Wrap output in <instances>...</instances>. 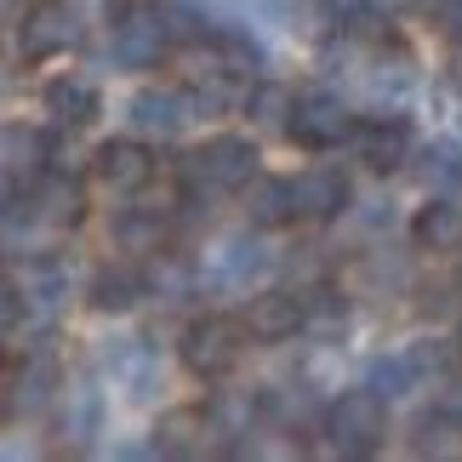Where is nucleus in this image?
<instances>
[{"instance_id":"nucleus-1","label":"nucleus","mask_w":462,"mask_h":462,"mask_svg":"<svg viewBox=\"0 0 462 462\" xmlns=\"http://www.w3.org/2000/svg\"><path fill=\"white\" fill-rule=\"evenodd\" d=\"M109 58L120 69H160V58L177 46L166 23V0H109Z\"/></svg>"},{"instance_id":"nucleus-2","label":"nucleus","mask_w":462,"mask_h":462,"mask_svg":"<svg viewBox=\"0 0 462 462\" xmlns=\"http://www.w3.org/2000/svg\"><path fill=\"white\" fill-rule=\"evenodd\" d=\"M257 143L252 137H240V132H217V137H206L200 149H189L183 154V183H189V194H235V189H245L257 177Z\"/></svg>"},{"instance_id":"nucleus-3","label":"nucleus","mask_w":462,"mask_h":462,"mask_svg":"<svg viewBox=\"0 0 462 462\" xmlns=\"http://www.w3.org/2000/svg\"><path fill=\"white\" fill-rule=\"evenodd\" d=\"M326 434H331V451H343V457H371V451L388 439V400L377 394V388H348L343 400H331Z\"/></svg>"},{"instance_id":"nucleus-4","label":"nucleus","mask_w":462,"mask_h":462,"mask_svg":"<svg viewBox=\"0 0 462 462\" xmlns=\"http://www.w3.org/2000/svg\"><path fill=\"white\" fill-rule=\"evenodd\" d=\"M245 337H252V331L235 326V319L206 314V319H189V326H183V343H177V354H183V365H189L200 383H223L228 371L240 365Z\"/></svg>"},{"instance_id":"nucleus-5","label":"nucleus","mask_w":462,"mask_h":462,"mask_svg":"<svg viewBox=\"0 0 462 462\" xmlns=\"http://www.w3.org/2000/svg\"><path fill=\"white\" fill-rule=\"evenodd\" d=\"M269 274H274V252L252 235V228H245V235H223L200 257V280H206V286L235 291V297H245L252 286H263Z\"/></svg>"},{"instance_id":"nucleus-6","label":"nucleus","mask_w":462,"mask_h":462,"mask_svg":"<svg viewBox=\"0 0 462 462\" xmlns=\"http://www.w3.org/2000/svg\"><path fill=\"white\" fill-rule=\"evenodd\" d=\"M80 46V12L69 0H29L17 12V58L23 63H46Z\"/></svg>"},{"instance_id":"nucleus-7","label":"nucleus","mask_w":462,"mask_h":462,"mask_svg":"<svg viewBox=\"0 0 462 462\" xmlns=\"http://www.w3.org/2000/svg\"><path fill=\"white\" fill-rule=\"evenodd\" d=\"M348 132H354V115H348V103L326 92V86H309V92H297L291 103V126L286 137L297 149H309V154H326L337 143H348Z\"/></svg>"},{"instance_id":"nucleus-8","label":"nucleus","mask_w":462,"mask_h":462,"mask_svg":"<svg viewBox=\"0 0 462 462\" xmlns=\"http://www.w3.org/2000/svg\"><path fill=\"white\" fill-rule=\"evenodd\" d=\"M132 132L137 137H160V143H171V137H183V126L194 120V97L189 86H143V92L132 97Z\"/></svg>"},{"instance_id":"nucleus-9","label":"nucleus","mask_w":462,"mask_h":462,"mask_svg":"<svg viewBox=\"0 0 462 462\" xmlns=\"http://www.w3.org/2000/svg\"><path fill=\"white\" fill-rule=\"evenodd\" d=\"M189 97H194V115H235L252 97V69H240L235 58L217 51L211 69H194L189 75Z\"/></svg>"},{"instance_id":"nucleus-10","label":"nucleus","mask_w":462,"mask_h":462,"mask_svg":"<svg viewBox=\"0 0 462 462\" xmlns=\"http://www.w3.org/2000/svg\"><path fill=\"white\" fill-rule=\"evenodd\" d=\"M97 360H103V371L126 388V400H137V405H149L154 400V383H160V354L143 343V337H109V343L97 348Z\"/></svg>"},{"instance_id":"nucleus-11","label":"nucleus","mask_w":462,"mask_h":462,"mask_svg":"<svg viewBox=\"0 0 462 462\" xmlns=\"http://www.w3.org/2000/svg\"><path fill=\"white\" fill-rule=\"evenodd\" d=\"M348 143H354V160H365L371 171H400L411 160V126L400 115H371V120H354Z\"/></svg>"},{"instance_id":"nucleus-12","label":"nucleus","mask_w":462,"mask_h":462,"mask_svg":"<svg viewBox=\"0 0 462 462\" xmlns=\"http://www.w3.org/2000/svg\"><path fill=\"white\" fill-rule=\"evenodd\" d=\"M29 211H34V223H41V235H63V228H80L86 223V189L75 183L69 171H41L34 177V200H29Z\"/></svg>"},{"instance_id":"nucleus-13","label":"nucleus","mask_w":462,"mask_h":462,"mask_svg":"<svg viewBox=\"0 0 462 462\" xmlns=\"http://www.w3.org/2000/svg\"><path fill=\"white\" fill-rule=\"evenodd\" d=\"M217 434L223 429H217L211 411H200V405H171V411L154 422V451L160 457H206Z\"/></svg>"},{"instance_id":"nucleus-14","label":"nucleus","mask_w":462,"mask_h":462,"mask_svg":"<svg viewBox=\"0 0 462 462\" xmlns=\"http://www.w3.org/2000/svg\"><path fill=\"white\" fill-rule=\"evenodd\" d=\"M92 171H97V183L103 189H115V194H137L154 177V154L137 143V137H109V143H97L92 154Z\"/></svg>"},{"instance_id":"nucleus-15","label":"nucleus","mask_w":462,"mask_h":462,"mask_svg":"<svg viewBox=\"0 0 462 462\" xmlns=\"http://www.w3.org/2000/svg\"><path fill=\"white\" fill-rule=\"evenodd\" d=\"M309 326V309L297 291H263L245 303V331H252V343H286Z\"/></svg>"},{"instance_id":"nucleus-16","label":"nucleus","mask_w":462,"mask_h":462,"mask_svg":"<svg viewBox=\"0 0 462 462\" xmlns=\"http://www.w3.org/2000/svg\"><path fill=\"white\" fill-rule=\"evenodd\" d=\"M17 291H23V314H34L41 326H51V319L69 309V269L58 257H34V263H23Z\"/></svg>"},{"instance_id":"nucleus-17","label":"nucleus","mask_w":462,"mask_h":462,"mask_svg":"<svg viewBox=\"0 0 462 462\" xmlns=\"http://www.w3.org/2000/svg\"><path fill=\"white\" fill-rule=\"evenodd\" d=\"M291 200L303 223H331L348 206V177L337 166H309L303 177H291Z\"/></svg>"},{"instance_id":"nucleus-18","label":"nucleus","mask_w":462,"mask_h":462,"mask_svg":"<svg viewBox=\"0 0 462 462\" xmlns=\"http://www.w3.org/2000/svg\"><path fill=\"white\" fill-rule=\"evenodd\" d=\"M446 360L439 348H411V354H383V360H371L365 371V388H377L383 400H405L411 388H422V377Z\"/></svg>"},{"instance_id":"nucleus-19","label":"nucleus","mask_w":462,"mask_h":462,"mask_svg":"<svg viewBox=\"0 0 462 462\" xmlns=\"http://www.w3.org/2000/svg\"><path fill=\"white\" fill-rule=\"evenodd\" d=\"M115 245L132 257H160L171 245V217L166 206H126L115 217Z\"/></svg>"},{"instance_id":"nucleus-20","label":"nucleus","mask_w":462,"mask_h":462,"mask_svg":"<svg viewBox=\"0 0 462 462\" xmlns=\"http://www.w3.org/2000/svg\"><path fill=\"white\" fill-rule=\"evenodd\" d=\"M149 297V274L132 269V263H109V269L92 274V286H86V303L97 314H126Z\"/></svg>"},{"instance_id":"nucleus-21","label":"nucleus","mask_w":462,"mask_h":462,"mask_svg":"<svg viewBox=\"0 0 462 462\" xmlns=\"http://www.w3.org/2000/svg\"><path fill=\"white\" fill-rule=\"evenodd\" d=\"M41 103H46V115L58 120V126H69V132H80V126H92V120H97V86H92V80H80V75H58V80H46Z\"/></svg>"},{"instance_id":"nucleus-22","label":"nucleus","mask_w":462,"mask_h":462,"mask_svg":"<svg viewBox=\"0 0 462 462\" xmlns=\"http://www.w3.org/2000/svg\"><path fill=\"white\" fill-rule=\"evenodd\" d=\"M103 405H109V400H103V388L92 377H80V383L63 388V434H69L75 451H86L103 434Z\"/></svg>"},{"instance_id":"nucleus-23","label":"nucleus","mask_w":462,"mask_h":462,"mask_svg":"<svg viewBox=\"0 0 462 462\" xmlns=\"http://www.w3.org/2000/svg\"><path fill=\"white\" fill-rule=\"evenodd\" d=\"M51 394H58V360L51 354H29V365L6 388V417H34Z\"/></svg>"},{"instance_id":"nucleus-24","label":"nucleus","mask_w":462,"mask_h":462,"mask_svg":"<svg viewBox=\"0 0 462 462\" xmlns=\"http://www.w3.org/2000/svg\"><path fill=\"white\" fill-rule=\"evenodd\" d=\"M360 80H365L371 103H400V97H411V86H417V69H411V58H405V51H388V46H377V51L365 58Z\"/></svg>"},{"instance_id":"nucleus-25","label":"nucleus","mask_w":462,"mask_h":462,"mask_svg":"<svg viewBox=\"0 0 462 462\" xmlns=\"http://www.w3.org/2000/svg\"><path fill=\"white\" fill-rule=\"evenodd\" d=\"M411 240L422 252H457L462 245V206L451 194H434V200L411 217Z\"/></svg>"},{"instance_id":"nucleus-26","label":"nucleus","mask_w":462,"mask_h":462,"mask_svg":"<svg viewBox=\"0 0 462 462\" xmlns=\"http://www.w3.org/2000/svg\"><path fill=\"white\" fill-rule=\"evenodd\" d=\"M417 183L429 189V194H462V143L457 137H434V143H422V154H417Z\"/></svg>"},{"instance_id":"nucleus-27","label":"nucleus","mask_w":462,"mask_h":462,"mask_svg":"<svg viewBox=\"0 0 462 462\" xmlns=\"http://www.w3.org/2000/svg\"><path fill=\"white\" fill-rule=\"evenodd\" d=\"M245 217H252V228H280V223H297L291 177H252V183H245Z\"/></svg>"},{"instance_id":"nucleus-28","label":"nucleus","mask_w":462,"mask_h":462,"mask_svg":"<svg viewBox=\"0 0 462 462\" xmlns=\"http://www.w3.org/2000/svg\"><path fill=\"white\" fill-rule=\"evenodd\" d=\"M51 160V137L41 126H0V171L41 177Z\"/></svg>"},{"instance_id":"nucleus-29","label":"nucleus","mask_w":462,"mask_h":462,"mask_svg":"<svg viewBox=\"0 0 462 462\" xmlns=\"http://www.w3.org/2000/svg\"><path fill=\"white\" fill-rule=\"evenodd\" d=\"M462 446V417H451V411H422L417 422H411V451L417 457H451Z\"/></svg>"},{"instance_id":"nucleus-30","label":"nucleus","mask_w":462,"mask_h":462,"mask_svg":"<svg viewBox=\"0 0 462 462\" xmlns=\"http://www.w3.org/2000/svg\"><path fill=\"white\" fill-rule=\"evenodd\" d=\"M291 103H297V92H286V86H252L245 109H252V126L286 132V126H291Z\"/></svg>"},{"instance_id":"nucleus-31","label":"nucleus","mask_w":462,"mask_h":462,"mask_svg":"<svg viewBox=\"0 0 462 462\" xmlns=\"http://www.w3.org/2000/svg\"><path fill=\"white\" fill-rule=\"evenodd\" d=\"M303 309H309V326H303V331H337V326H348V309L337 303L331 291H309Z\"/></svg>"},{"instance_id":"nucleus-32","label":"nucleus","mask_w":462,"mask_h":462,"mask_svg":"<svg viewBox=\"0 0 462 462\" xmlns=\"http://www.w3.org/2000/svg\"><path fill=\"white\" fill-rule=\"evenodd\" d=\"M17 319H23V291L0 280V337H6V331L17 326Z\"/></svg>"},{"instance_id":"nucleus-33","label":"nucleus","mask_w":462,"mask_h":462,"mask_svg":"<svg viewBox=\"0 0 462 462\" xmlns=\"http://www.w3.org/2000/svg\"><path fill=\"white\" fill-rule=\"evenodd\" d=\"M434 17H439V29H446V34H457V41H462V0H439Z\"/></svg>"},{"instance_id":"nucleus-34","label":"nucleus","mask_w":462,"mask_h":462,"mask_svg":"<svg viewBox=\"0 0 462 462\" xmlns=\"http://www.w3.org/2000/svg\"><path fill=\"white\" fill-rule=\"evenodd\" d=\"M434 405H439V411H451V417H462V383H446Z\"/></svg>"},{"instance_id":"nucleus-35","label":"nucleus","mask_w":462,"mask_h":462,"mask_svg":"<svg viewBox=\"0 0 462 462\" xmlns=\"http://www.w3.org/2000/svg\"><path fill=\"white\" fill-rule=\"evenodd\" d=\"M17 12V0H0V17H12Z\"/></svg>"}]
</instances>
